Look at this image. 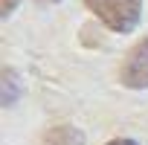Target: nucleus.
Listing matches in <instances>:
<instances>
[{
	"label": "nucleus",
	"mask_w": 148,
	"mask_h": 145,
	"mask_svg": "<svg viewBox=\"0 0 148 145\" xmlns=\"http://www.w3.org/2000/svg\"><path fill=\"white\" fill-rule=\"evenodd\" d=\"M87 9L119 35H128L142 21V0H84Z\"/></svg>",
	"instance_id": "nucleus-1"
},
{
	"label": "nucleus",
	"mask_w": 148,
	"mask_h": 145,
	"mask_svg": "<svg viewBox=\"0 0 148 145\" xmlns=\"http://www.w3.org/2000/svg\"><path fill=\"white\" fill-rule=\"evenodd\" d=\"M108 145H136L134 139H113V142H108Z\"/></svg>",
	"instance_id": "nucleus-6"
},
{
	"label": "nucleus",
	"mask_w": 148,
	"mask_h": 145,
	"mask_svg": "<svg viewBox=\"0 0 148 145\" xmlns=\"http://www.w3.org/2000/svg\"><path fill=\"white\" fill-rule=\"evenodd\" d=\"M119 79L125 87L131 90H145L148 87V38L139 41L122 61V70H119Z\"/></svg>",
	"instance_id": "nucleus-2"
},
{
	"label": "nucleus",
	"mask_w": 148,
	"mask_h": 145,
	"mask_svg": "<svg viewBox=\"0 0 148 145\" xmlns=\"http://www.w3.org/2000/svg\"><path fill=\"white\" fill-rule=\"evenodd\" d=\"M18 93H21V81L15 76V70H3V107L15 105Z\"/></svg>",
	"instance_id": "nucleus-4"
},
{
	"label": "nucleus",
	"mask_w": 148,
	"mask_h": 145,
	"mask_svg": "<svg viewBox=\"0 0 148 145\" xmlns=\"http://www.w3.org/2000/svg\"><path fill=\"white\" fill-rule=\"evenodd\" d=\"M44 3H61V0H44Z\"/></svg>",
	"instance_id": "nucleus-7"
},
{
	"label": "nucleus",
	"mask_w": 148,
	"mask_h": 145,
	"mask_svg": "<svg viewBox=\"0 0 148 145\" xmlns=\"http://www.w3.org/2000/svg\"><path fill=\"white\" fill-rule=\"evenodd\" d=\"M44 145H84V133L76 131V128H52L47 136H44Z\"/></svg>",
	"instance_id": "nucleus-3"
},
{
	"label": "nucleus",
	"mask_w": 148,
	"mask_h": 145,
	"mask_svg": "<svg viewBox=\"0 0 148 145\" xmlns=\"http://www.w3.org/2000/svg\"><path fill=\"white\" fill-rule=\"evenodd\" d=\"M18 3H21V0H0V18L6 21V18H9V15L18 9Z\"/></svg>",
	"instance_id": "nucleus-5"
}]
</instances>
